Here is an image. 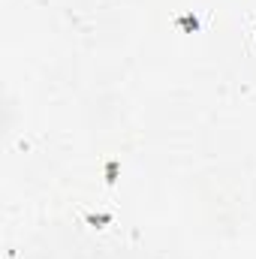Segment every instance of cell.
<instances>
[{"label": "cell", "instance_id": "obj_1", "mask_svg": "<svg viewBox=\"0 0 256 259\" xmlns=\"http://www.w3.org/2000/svg\"><path fill=\"white\" fill-rule=\"evenodd\" d=\"M175 24H178L184 33H193V30H199V27H202V21H199L193 12H187V15H178V18H175Z\"/></svg>", "mask_w": 256, "mask_h": 259}, {"label": "cell", "instance_id": "obj_2", "mask_svg": "<svg viewBox=\"0 0 256 259\" xmlns=\"http://www.w3.org/2000/svg\"><path fill=\"white\" fill-rule=\"evenodd\" d=\"M118 181V160H109L106 163V184H115Z\"/></svg>", "mask_w": 256, "mask_h": 259}, {"label": "cell", "instance_id": "obj_3", "mask_svg": "<svg viewBox=\"0 0 256 259\" xmlns=\"http://www.w3.org/2000/svg\"><path fill=\"white\" fill-rule=\"evenodd\" d=\"M115 217L112 214H88V223L91 226H106V223H112Z\"/></svg>", "mask_w": 256, "mask_h": 259}]
</instances>
